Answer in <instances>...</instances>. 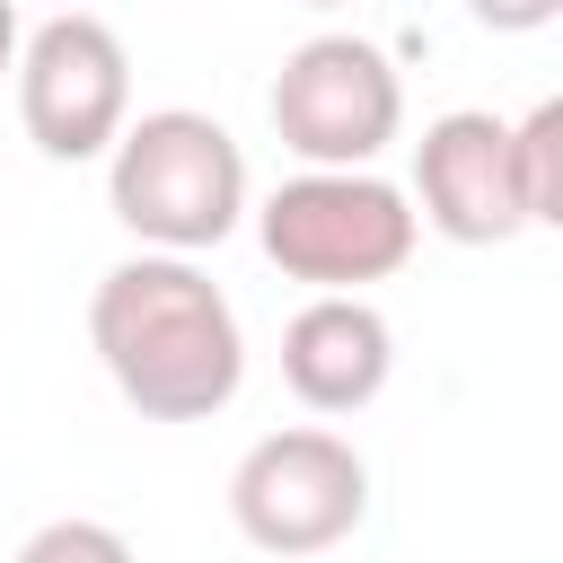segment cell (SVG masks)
<instances>
[{"label":"cell","mask_w":563,"mask_h":563,"mask_svg":"<svg viewBox=\"0 0 563 563\" xmlns=\"http://www.w3.org/2000/svg\"><path fill=\"white\" fill-rule=\"evenodd\" d=\"M88 343L141 422H211L246 387L238 308L194 255H123L88 299Z\"/></svg>","instance_id":"6da1fadb"},{"label":"cell","mask_w":563,"mask_h":563,"mask_svg":"<svg viewBox=\"0 0 563 563\" xmlns=\"http://www.w3.org/2000/svg\"><path fill=\"white\" fill-rule=\"evenodd\" d=\"M106 211L150 255H202L246 220V150L194 106H158L106 150Z\"/></svg>","instance_id":"7a4b0ae2"},{"label":"cell","mask_w":563,"mask_h":563,"mask_svg":"<svg viewBox=\"0 0 563 563\" xmlns=\"http://www.w3.org/2000/svg\"><path fill=\"white\" fill-rule=\"evenodd\" d=\"M255 238L282 282L361 299L369 282H396L413 264L422 220H413L405 185H387L378 167H299L290 185H273L255 202Z\"/></svg>","instance_id":"3957f363"},{"label":"cell","mask_w":563,"mask_h":563,"mask_svg":"<svg viewBox=\"0 0 563 563\" xmlns=\"http://www.w3.org/2000/svg\"><path fill=\"white\" fill-rule=\"evenodd\" d=\"M229 519L255 554H282V563L325 554L369 519V457L325 422L264 431L229 475Z\"/></svg>","instance_id":"277c9868"},{"label":"cell","mask_w":563,"mask_h":563,"mask_svg":"<svg viewBox=\"0 0 563 563\" xmlns=\"http://www.w3.org/2000/svg\"><path fill=\"white\" fill-rule=\"evenodd\" d=\"M264 114L299 167H378L405 132V79L369 35H308L282 53Z\"/></svg>","instance_id":"5b68a950"},{"label":"cell","mask_w":563,"mask_h":563,"mask_svg":"<svg viewBox=\"0 0 563 563\" xmlns=\"http://www.w3.org/2000/svg\"><path fill=\"white\" fill-rule=\"evenodd\" d=\"M18 123L53 167L114 150L132 123V53L97 9H53L35 35H18Z\"/></svg>","instance_id":"8992f818"},{"label":"cell","mask_w":563,"mask_h":563,"mask_svg":"<svg viewBox=\"0 0 563 563\" xmlns=\"http://www.w3.org/2000/svg\"><path fill=\"white\" fill-rule=\"evenodd\" d=\"M405 202H422L413 220L440 229L449 246H510L528 229L510 123L484 114V106H457V114L422 123V141H413V194Z\"/></svg>","instance_id":"52a82bcc"},{"label":"cell","mask_w":563,"mask_h":563,"mask_svg":"<svg viewBox=\"0 0 563 563\" xmlns=\"http://www.w3.org/2000/svg\"><path fill=\"white\" fill-rule=\"evenodd\" d=\"M396 378V325L352 299V290H317L290 325H282V387L308 413H361L378 405Z\"/></svg>","instance_id":"ba28073f"},{"label":"cell","mask_w":563,"mask_h":563,"mask_svg":"<svg viewBox=\"0 0 563 563\" xmlns=\"http://www.w3.org/2000/svg\"><path fill=\"white\" fill-rule=\"evenodd\" d=\"M510 150H519V194H528V229H554L563 220V106H528L510 123Z\"/></svg>","instance_id":"9c48e42d"},{"label":"cell","mask_w":563,"mask_h":563,"mask_svg":"<svg viewBox=\"0 0 563 563\" xmlns=\"http://www.w3.org/2000/svg\"><path fill=\"white\" fill-rule=\"evenodd\" d=\"M18 563H141V554H132V537L106 528V519H44V528L18 545Z\"/></svg>","instance_id":"30bf717a"},{"label":"cell","mask_w":563,"mask_h":563,"mask_svg":"<svg viewBox=\"0 0 563 563\" xmlns=\"http://www.w3.org/2000/svg\"><path fill=\"white\" fill-rule=\"evenodd\" d=\"M466 18L493 26V35H537V26L563 18V0H466Z\"/></svg>","instance_id":"8fae6325"},{"label":"cell","mask_w":563,"mask_h":563,"mask_svg":"<svg viewBox=\"0 0 563 563\" xmlns=\"http://www.w3.org/2000/svg\"><path fill=\"white\" fill-rule=\"evenodd\" d=\"M18 70V0H0V79Z\"/></svg>","instance_id":"7c38bea8"},{"label":"cell","mask_w":563,"mask_h":563,"mask_svg":"<svg viewBox=\"0 0 563 563\" xmlns=\"http://www.w3.org/2000/svg\"><path fill=\"white\" fill-rule=\"evenodd\" d=\"M308 9H343V0H308Z\"/></svg>","instance_id":"4fadbf2b"},{"label":"cell","mask_w":563,"mask_h":563,"mask_svg":"<svg viewBox=\"0 0 563 563\" xmlns=\"http://www.w3.org/2000/svg\"><path fill=\"white\" fill-rule=\"evenodd\" d=\"M53 9H79V0H53Z\"/></svg>","instance_id":"5bb4252c"}]
</instances>
